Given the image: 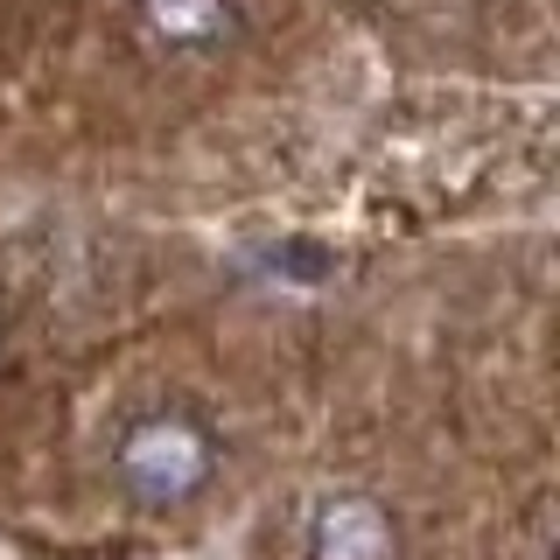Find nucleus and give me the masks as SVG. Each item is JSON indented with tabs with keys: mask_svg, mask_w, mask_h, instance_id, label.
I'll return each mask as SVG.
<instances>
[{
	"mask_svg": "<svg viewBox=\"0 0 560 560\" xmlns=\"http://www.w3.org/2000/svg\"><path fill=\"white\" fill-rule=\"evenodd\" d=\"M133 22L162 57H210L245 35L238 0H133Z\"/></svg>",
	"mask_w": 560,
	"mask_h": 560,
	"instance_id": "nucleus-3",
	"label": "nucleus"
},
{
	"mask_svg": "<svg viewBox=\"0 0 560 560\" xmlns=\"http://www.w3.org/2000/svg\"><path fill=\"white\" fill-rule=\"evenodd\" d=\"M302 547H308V560H399V525L378 498L343 490V498H323L308 512Z\"/></svg>",
	"mask_w": 560,
	"mask_h": 560,
	"instance_id": "nucleus-2",
	"label": "nucleus"
},
{
	"mask_svg": "<svg viewBox=\"0 0 560 560\" xmlns=\"http://www.w3.org/2000/svg\"><path fill=\"white\" fill-rule=\"evenodd\" d=\"M224 442L197 407H148L119 428L113 442V477L133 504L148 512H175V504H197L218 483Z\"/></svg>",
	"mask_w": 560,
	"mask_h": 560,
	"instance_id": "nucleus-1",
	"label": "nucleus"
}]
</instances>
